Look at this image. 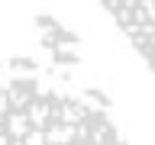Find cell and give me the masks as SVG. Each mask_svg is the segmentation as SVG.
I'll use <instances>...</instances> for the list:
<instances>
[{
  "label": "cell",
  "mask_w": 155,
  "mask_h": 145,
  "mask_svg": "<svg viewBox=\"0 0 155 145\" xmlns=\"http://www.w3.org/2000/svg\"><path fill=\"white\" fill-rule=\"evenodd\" d=\"M155 74V0H100Z\"/></svg>",
  "instance_id": "cell-2"
},
{
  "label": "cell",
  "mask_w": 155,
  "mask_h": 145,
  "mask_svg": "<svg viewBox=\"0 0 155 145\" xmlns=\"http://www.w3.org/2000/svg\"><path fill=\"white\" fill-rule=\"evenodd\" d=\"M113 142L116 126L91 106L19 87L0 97V142Z\"/></svg>",
  "instance_id": "cell-1"
}]
</instances>
